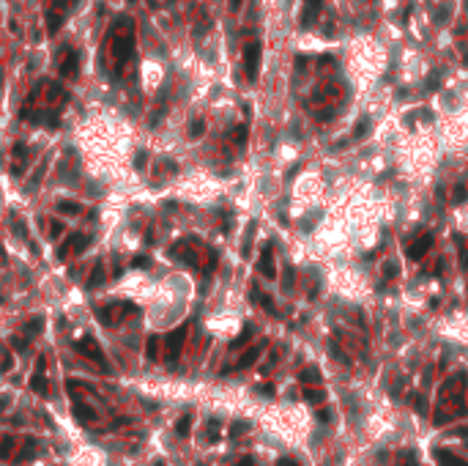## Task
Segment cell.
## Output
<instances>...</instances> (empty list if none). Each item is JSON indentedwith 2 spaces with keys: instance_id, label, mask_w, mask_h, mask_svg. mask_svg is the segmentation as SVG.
<instances>
[{
  "instance_id": "7a4b0ae2",
  "label": "cell",
  "mask_w": 468,
  "mask_h": 466,
  "mask_svg": "<svg viewBox=\"0 0 468 466\" xmlns=\"http://www.w3.org/2000/svg\"><path fill=\"white\" fill-rule=\"evenodd\" d=\"M260 52H263L260 42H249L247 47H244V71H247L249 80L257 77V69H260Z\"/></svg>"
},
{
  "instance_id": "2e32d148",
  "label": "cell",
  "mask_w": 468,
  "mask_h": 466,
  "mask_svg": "<svg viewBox=\"0 0 468 466\" xmlns=\"http://www.w3.org/2000/svg\"><path fill=\"white\" fill-rule=\"evenodd\" d=\"M42 329H44V318H42V315H36V318H30V321L22 327V335L30 340V337H36L38 332H42Z\"/></svg>"
},
{
  "instance_id": "52a82bcc",
  "label": "cell",
  "mask_w": 468,
  "mask_h": 466,
  "mask_svg": "<svg viewBox=\"0 0 468 466\" xmlns=\"http://www.w3.org/2000/svg\"><path fill=\"white\" fill-rule=\"evenodd\" d=\"M71 411H74V417H77V422H80V425H93V422L99 420L96 409L88 406V403H83V401H74Z\"/></svg>"
},
{
  "instance_id": "f1b7e54d",
  "label": "cell",
  "mask_w": 468,
  "mask_h": 466,
  "mask_svg": "<svg viewBox=\"0 0 468 466\" xmlns=\"http://www.w3.org/2000/svg\"><path fill=\"white\" fill-rule=\"evenodd\" d=\"M11 346H14V348H19V351H25V348H28L30 346V340H28V337H11Z\"/></svg>"
},
{
  "instance_id": "44dd1931",
  "label": "cell",
  "mask_w": 468,
  "mask_h": 466,
  "mask_svg": "<svg viewBox=\"0 0 468 466\" xmlns=\"http://www.w3.org/2000/svg\"><path fill=\"white\" fill-rule=\"evenodd\" d=\"M101 280H104V266L96 263V266H93V272H91V277H88V288H96Z\"/></svg>"
},
{
  "instance_id": "ffe728a7",
  "label": "cell",
  "mask_w": 468,
  "mask_h": 466,
  "mask_svg": "<svg viewBox=\"0 0 468 466\" xmlns=\"http://www.w3.org/2000/svg\"><path fill=\"white\" fill-rule=\"evenodd\" d=\"M96 318H99L101 324H115V313H112V305H110V307H107V305L96 307Z\"/></svg>"
},
{
  "instance_id": "8992f818",
  "label": "cell",
  "mask_w": 468,
  "mask_h": 466,
  "mask_svg": "<svg viewBox=\"0 0 468 466\" xmlns=\"http://www.w3.org/2000/svg\"><path fill=\"white\" fill-rule=\"evenodd\" d=\"M433 233H422V236H416V239L411 241V247H408V258L411 261H419V258H424V253H430V247H433Z\"/></svg>"
},
{
  "instance_id": "83f0119b",
  "label": "cell",
  "mask_w": 468,
  "mask_h": 466,
  "mask_svg": "<svg viewBox=\"0 0 468 466\" xmlns=\"http://www.w3.org/2000/svg\"><path fill=\"white\" fill-rule=\"evenodd\" d=\"M367 132H370V118H362V121H359V124H356L354 134H356V137H364V134H367Z\"/></svg>"
},
{
  "instance_id": "4fadbf2b",
  "label": "cell",
  "mask_w": 468,
  "mask_h": 466,
  "mask_svg": "<svg viewBox=\"0 0 468 466\" xmlns=\"http://www.w3.org/2000/svg\"><path fill=\"white\" fill-rule=\"evenodd\" d=\"M436 461L441 466H465V461H460V458L449 450H436Z\"/></svg>"
},
{
  "instance_id": "836d02e7",
  "label": "cell",
  "mask_w": 468,
  "mask_h": 466,
  "mask_svg": "<svg viewBox=\"0 0 468 466\" xmlns=\"http://www.w3.org/2000/svg\"><path fill=\"white\" fill-rule=\"evenodd\" d=\"M145 162H148V154L140 151L137 157H134V167H137V170H142V167H145Z\"/></svg>"
},
{
  "instance_id": "d590c367",
  "label": "cell",
  "mask_w": 468,
  "mask_h": 466,
  "mask_svg": "<svg viewBox=\"0 0 468 466\" xmlns=\"http://www.w3.org/2000/svg\"><path fill=\"white\" fill-rule=\"evenodd\" d=\"M257 392H263V395H274V384H260V387H257Z\"/></svg>"
},
{
  "instance_id": "f35d334b",
  "label": "cell",
  "mask_w": 468,
  "mask_h": 466,
  "mask_svg": "<svg viewBox=\"0 0 468 466\" xmlns=\"http://www.w3.org/2000/svg\"><path fill=\"white\" fill-rule=\"evenodd\" d=\"M236 466H255V461H252V458H241V461L236 463Z\"/></svg>"
},
{
  "instance_id": "1f68e13d",
  "label": "cell",
  "mask_w": 468,
  "mask_h": 466,
  "mask_svg": "<svg viewBox=\"0 0 468 466\" xmlns=\"http://www.w3.org/2000/svg\"><path fill=\"white\" fill-rule=\"evenodd\" d=\"M11 365H14V356L6 354L3 360H0V373H6V370H11Z\"/></svg>"
},
{
  "instance_id": "74e56055",
  "label": "cell",
  "mask_w": 468,
  "mask_h": 466,
  "mask_svg": "<svg viewBox=\"0 0 468 466\" xmlns=\"http://www.w3.org/2000/svg\"><path fill=\"white\" fill-rule=\"evenodd\" d=\"M460 263L468 269V247H463V253H460Z\"/></svg>"
},
{
  "instance_id": "603a6c76",
  "label": "cell",
  "mask_w": 468,
  "mask_h": 466,
  "mask_svg": "<svg viewBox=\"0 0 468 466\" xmlns=\"http://www.w3.org/2000/svg\"><path fill=\"white\" fill-rule=\"evenodd\" d=\"M301 381H304V384L321 381V370H318V368H304V370H301Z\"/></svg>"
},
{
  "instance_id": "30bf717a",
  "label": "cell",
  "mask_w": 468,
  "mask_h": 466,
  "mask_svg": "<svg viewBox=\"0 0 468 466\" xmlns=\"http://www.w3.org/2000/svg\"><path fill=\"white\" fill-rule=\"evenodd\" d=\"M257 266H260V272L266 274L268 280H274V277H277V269H274V249H271V244L263 247V253H260V263H257Z\"/></svg>"
},
{
  "instance_id": "7402d4cb",
  "label": "cell",
  "mask_w": 468,
  "mask_h": 466,
  "mask_svg": "<svg viewBox=\"0 0 468 466\" xmlns=\"http://www.w3.org/2000/svg\"><path fill=\"white\" fill-rule=\"evenodd\" d=\"M189 431H192V414H184L178 420V425H175V434H178V436H189Z\"/></svg>"
},
{
  "instance_id": "60d3db41",
  "label": "cell",
  "mask_w": 468,
  "mask_h": 466,
  "mask_svg": "<svg viewBox=\"0 0 468 466\" xmlns=\"http://www.w3.org/2000/svg\"><path fill=\"white\" fill-rule=\"evenodd\" d=\"M230 6H233V9H239V6H241V0H230Z\"/></svg>"
},
{
  "instance_id": "7c38bea8",
  "label": "cell",
  "mask_w": 468,
  "mask_h": 466,
  "mask_svg": "<svg viewBox=\"0 0 468 466\" xmlns=\"http://www.w3.org/2000/svg\"><path fill=\"white\" fill-rule=\"evenodd\" d=\"M77 63H80V60H77V52H66V58L63 60H60V74H63V77H71V74L74 71H77Z\"/></svg>"
},
{
  "instance_id": "b9f144b4",
  "label": "cell",
  "mask_w": 468,
  "mask_h": 466,
  "mask_svg": "<svg viewBox=\"0 0 468 466\" xmlns=\"http://www.w3.org/2000/svg\"><path fill=\"white\" fill-rule=\"evenodd\" d=\"M0 261H3V263H6V253H3V247H0Z\"/></svg>"
},
{
  "instance_id": "3957f363",
  "label": "cell",
  "mask_w": 468,
  "mask_h": 466,
  "mask_svg": "<svg viewBox=\"0 0 468 466\" xmlns=\"http://www.w3.org/2000/svg\"><path fill=\"white\" fill-rule=\"evenodd\" d=\"M186 324L175 327L170 335H167V362H175L181 356V348H184V340H186Z\"/></svg>"
},
{
  "instance_id": "8d00e7d4",
  "label": "cell",
  "mask_w": 468,
  "mask_h": 466,
  "mask_svg": "<svg viewBox=\"0 0 468 466\" xmlns=\"http://www.w3.org/2000/svg\"><path fill=\"white\" fill-rule=\"evenodd\" d=\"M400 466H419V463H416V458H413L411 452H408V455L403 458V463H400Z\"/></svg>"
},
{
  "instance_id": "ac0fdd59",
  "label": "cell",
  "mask_w": 468,
  "mask_h": 466,
  "mask_svg": "<svg viewBox=\"0 0 468 466\" xmlns=\"http://www.w3.org/2000/svg\"><path fill=\"white\" fill-rule=\"evenodd\" d=\"M145 356L151 362L159 360V337H148V343H145Z\"/></svg>"
},
{
  "instance_id": "cb8c5ba5",
  "label": "cell",
  "mask_w": 468,
  "mask_h": 466,
  "mask_svg": "<svg viewBox=\"0 0 468 466\" xmlns=\"http://www.w3.org/2000/svg\"><path fill=\"white\" fill-rule=\"evenodd\" d=\"M14 439H11V436H6L3 439V442H0V458H11V452H14Z\"/></svg>"
},
{
  "instance_id": "ab89813d",
  "label": "cell",
  "mask_w": 468,
  "mask_h": 466,
  "mask_svg": "<svg viewBox=\"0 0 468 466\" xmlns=\"http://www.w3.org/2000/svg\"><path fill=\"white\" fill-rule=\"evenodd\" d=\"M277 466H298V463H296V461H290V458H282V461L277 463Z\"/></svg>"
},
{
  "instance_id": "ba28073f",
  "label": "cell",
  "mask_w": 468,
  "mask_h": 466,
  "mask_svg": "<svg viewBox=\"0 0 468 466\" xmlns=\"http://www.w3.org/2000/svg\"><path fill=\"white\" fill-rule=\"evenodd\" d=\"M170 258H178L184 261L186 266H198V255L192 253V247L186 244V241H178L175 247H170Z\"/></svg>"
},
{
  "instance_id": "9c48e42d",
  "label": "cell",
  "mask_w": 468,
  "mask_h": 466,
  "mask_svg": "<svg viewBox=\"0 0 468 466\" xmlns=\"http://www.w3.org/2000/svg\"><path fill=\"white\" fill-rule=\"evenodd\" d=\"M323 0H304L301 9V28H312V22L318 19V11H321Z\"/></svg>"
},
{
  "instance_id": "8fae6325",
  "label": "cell",
  "mask_w": 468,
  "mask_h": 466,
  "mask_svg": "<svg viewBox=\"0 0 468 466\" xmlns=\"http://www.w3.org/2000/svg\"><path fill=\"white\" fill-rule=\"evenodd\" d=\"M263 348H266V343H260V346H255V348L244 351V356H241V360L236 362L230 370H247L249 365H255V362H257V356H260V351H263Z\"/></svg>"
},
{
  "instance_id": "d4e9b609",
  "label": "cell",
  "mask_w": 468,
  "mask_h": 466,
  "mask_svg": "<svg viewBox=\"0 0 468 466\" xmlns=\"http://www.w3.org/2000/svg\"><path fill=\"white\" fill-rule=\"evenodd\" d=\"M304 395H307L309 403H323V398H326V392H323V389H312V387L304 389Z\"/></svg>"
},
{
  "instance_id": "9a60e30c",
  "label": "cell",
  "mask_w": 468,
  "mask_h": 466,
  "mask_svg": "<svg viewBox=\"0 0 468 466\" xmlns=\"http://www.w3.org/2000/svg\"><path fill=\"white\" fill-rule=\"evenodd\" d=\"M36 452H38V444H36V439H28V442H25V447L19 450L14 458H17V463H22V461H30V458L36 455Z\"/></svg>"
},
{
  "instance_id": "e0dca14e",
  "label": "cell",
  "mask_w": 468,
  "mask_h": 466,
  "mask_svg": "<svg viewBox=\"0 0 468 466\" xmlns=\"http://www.w3.org/2000/svg\"><path fill=\"white\" fill-rule=\"evenodd\" d=\"M252 335H255V327H252V324H247V327L241 329V335L236 337L233 343H230V348H233V351H236V348H241V346H244V343H247V340H249V337H252Z\"/></svg>"
},
{
  "instance_id": "277c9868",
  "label": "cell",
  "mask_w": 468,
  "mask_h": 466,
  "mask_svg": "<svg viewBox=\"0 0 468 466\" xmlns=\"http://www.w3.org/2000/svg\"><path fill=\"white\" fill-rule=\"evenodd\" d=\"M88 244H91V236H85V233H71L69 239H66L63 244L58 247V258L63 261L69 253H83Z\"/></svg>"
},
{
  "instance_id": "5b68a950",
  "label": "cell",
  "mask_w": 468,
  "mask_h": 466,
  "mask_svg": "<svg viewBox=\"0 0 468 466\" xmlns=\"http://www.w3.org/2000/svg\"><path fill=\"white\" fill-rule=\"evenodd\" d=\"M30 389L36 395L50 392V387H47V362H44V356L36 362V370H33V376H30Z\"/></svg>"
},
{
  "instance_id": "4316f807",
  "label": "cell",
  "mask_w": 468,
  "mask_h": 466,
  "mask_svg": "<svg viewBox=\"0 0 468 466\" xmlns=\"http://www.w3.org/2000/svg\"><path fill=\"white\" fill-rule=\"evenodd\" d=\"M206 132V121H192V126H189V137H200V134Z\"/></svg>"
},
{
  "instance_id": "d6a6232c",
  "label": "cell",
  "mask_w": 468,
  "mask_h": 466,
  "mask_svg": "<svg viewBox=\"0 0 468 466\" xmlns=\"http://www.w3.org/2000/svg\"><path fill=\"white\" fill-rule=\"evenodd\" d=\"M233 140H236V143H239V146H241V143H244V140H247V126H239V129H236V132H233Z\"/></svg>"
},
{
  "instance_id": "d6986e66",
  "label": "cell",
  "mask_w": 468,
  "mask_h": 466,
  "mask_svg": "<svg viewBox=\"0 0 468 466\" xmlns=\"http://www.w3.org/2000/svg\"><path fill=\"white\" fill-rule=\"evenodd\" d=\"M206 439H208V444L219 442V420H208V425H206Z\"/></svg>"
},
{
  "instance_id": "4dcf8cb0",
  "label": "cell",
  "mask_w": 468,
  "mask_h": 466,
  "mask_svg": "<svg viewBox=\"0 0 468 466\" xmlns=\"http://www.w3.org/2000/svg\"><path fill=\"white\" fill-rule=\"evenodd\" d=\"M60 233H63V222L52 220V222H50V236H55V239H58Z\"/></svg>"
},
{
  "instance_id": "6da1fadb",
  "label": "cell",
  "mask_w": 468,
  "mask_h": 466,
  "mask_svg": "<svg viewBox=\"0 0 468 466\" xmlns=\"http://www.w3.org/2000/svg\"><path fill=\"white\" fill-rule=\"evenodd\" d=\"M77 351H83V356H88L91 362H96L101 370H107L110 365H107V360H104V351H101V346L96 340H93L91 335H85V337H80L77 340Z\"/></svg>"
},
{
  "instance_id": "5bb4252c",
  "label": "cell",
  "mask_w": 468,
  "mask_h": 466,
  "mask_svg": "<svg viewBox=\"0 0 468 466\" xmlns=\"http://www.w3.org/2000/svg\"><path fill=\"white\" fill-rule=\"evenodd\" d=\"M55 208H58V214H66V217H77V214H83V206L74 203V200H58Z\"/></svg>"
},
{
  "instance_id": "f546056e",
  "label": "cell",
  "mask_w": 468,
  "mask_h": 466,
  "mask_svg": "<svg viewBox=\"0 0 468 466\" xmlns=\"http://www.w3.org/2000/svg\"><path fill=\"white\" fill-rule=\"evenodd\" d=\"M132 266H134V269H148V266H151V258H145V255H137V258L132 261Z\"/></svg>"
},
{
  "instance_id": "484cf974",
  "label": "cell",
  "mask_w": 468,
  "mask_h": 466,
  "mask_svg": "<svg viewBox=\"0 0 468 466\" xmlns=\"http://www.w3.org/2000/svg\"><path fill=\"white\" fill-rule=\"evenodd\" d=\"M249 431V422H233L230 425V439H239L241 434H247Z\"/></svg>"
},
{
  "instance_id": "e575fe53",
  "label": "cell",
  "mask_w": 468,
  "mask_h": 466,
  "mask_svg": "<svg viewBox=\"0 0 468 466\" xmlns=\"http://www.w3.org/2000/svg\"><path fill=\"white\" fill-rule=\"evenodd\" d=\"M463 200H465V187L457 184L454 187V203H463Z\"/></svg>"
}]
</instances>
